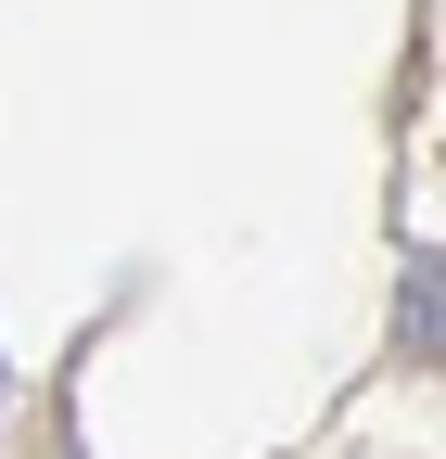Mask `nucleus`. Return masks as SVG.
Segmentation results:
<instances>
[{"label":"nucleus","instance_id":"obj_1","mask_svg":"<svg viewBox=\"0 0 446 459\" xmlns=\"http://www.w3.org/2000/svg\"><path fill=\"white\" fill-rule=\"evenodd\" d=\"M408 358H446V255H408Z\"/></svg>","mask_w":446,"mask_h":459}]
</instances>
